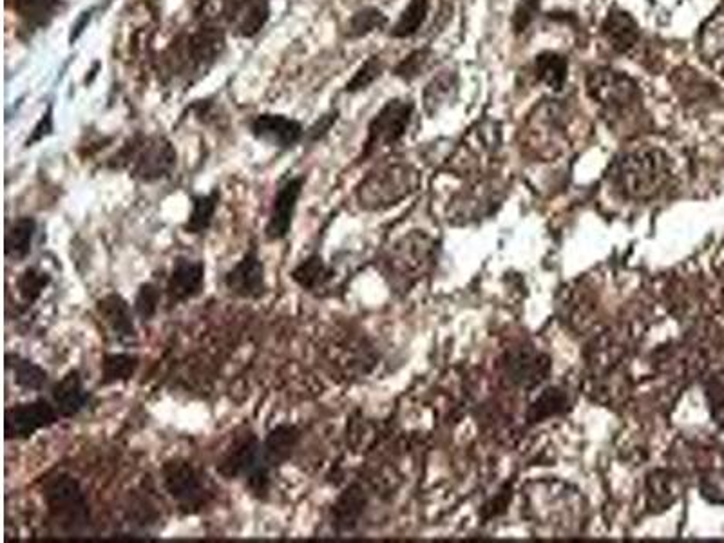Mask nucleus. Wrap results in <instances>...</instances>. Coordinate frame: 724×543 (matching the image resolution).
I'll return each mask as SVG.
<instances>
[{
	"label": "nucleus",
	"mask_w": 724,
	"mask_h": 543,
	"mask_svg": "<svg viewBox=\"0 0 724 543\" xmlns=\"http://www.w3.org/2000/svg\"><path fill=\"white\" fill-rule=\"evenodd\" d=\"M419 187V172L406 162L384 163L359 183L355 196L362 209H390Z\"/></svg>",
	"instance_id": "obj_6"
},
{
	"label": "nucleus",
	"mask_w": 724,
	"mask_h": 543,
	"mask_svg": "<svg viewBox=\"0 0 724 543\" xmlns=\"http://www.w3.org/2000/svg\"><path fill=\"white\" fill-rule=\"evenodd\" d=\"M6 368L13 375V381L24 391H42L49 382V373L19 353H6Z\"/></svg>",
	"instance_id": "obj_25"
},
{
	"label": "nucleus",
	"mask_w": 724,
	"mask_h": 543,
	"mask_svg": "<svg viewBox=\"0 0 724 543\" xmlns=\"http://www.w3.org/2000/svg\"><path fill=\"white\" fill-rule=\"evenodd\" d=\"M203 290H205V261L192 259L189 256L174 258L171 272L163 288L167 306L174 308L189 303L192 299L200 297Z\"/></svg>",
	"instance_id": "obj_12"
},
{
	"label": "nucleus",
	"mask_w": 724,
	"mask_h": 543,
	"mask_svg": "<svg viewBox=\"0 0 724 543\" xmlns=\"http://www.w3.org/2000/svg\"><path fill=\"white\" fill-rule=\"evenodd\" d=\"M701 493L714 504H724V473H712L703 478Z\"/></svg>",
	"instance_id": "obj_41"
},
{
	"label": "nucleus",
	"mask_w": 724,
	"mask_h": 543,
	"mask_svg": "<svg viewBox=\"0 0 724 543\" xmlns=\"http://www.w3.org/2000/svg\"><path fill=\"white\" fill-rule=\"evenodd\" d=\"M51 401L57 406L62 419H75L91 404L93 395L87 391L82 373L69 370L51 386Z\"/></svg>",
	"instance_id": "obj_16"
},
{
	"label": "nucleus",
	"mask_w": 724,
	"mask_h": 543,
	"mask_svg": "<svg viewBox=\"0 0 724 543\" xmlns=\"http://www.w3.org/2000/svg\"><path fill=\"white\" fill-rule=\"evenodd\" d=\"M303 439V431L296 424H277L263 440V453L270 467L277 471L294 457Z\"/></svg>",
	"instance_id": "obj_20"
},
{
	"label": "nucleus",
	"mask_w": 724,
	"mask_h": 543,
	"mask_svg": "<svg viewBox=\"0 0 724 543\" xmlns=\"http://www.w3.org/2000/svg\"><path fill=\"white\" fill-rule=\"evenodd\" d=\"M162 484L176 509L185 516L200 515L216 495L207 473L187 458L163 462Z\"/></svg>",
	"instance_id": "obj_7"
},
{
	"label": "nucleus",
	"mask_w": 724,
	"mask_h": 543,
	"mask_svg": "<svg viewBox=\"0 0 724 543\" xmlns=\"http://www.w3.org/2000/svg\"><path fill=\"white\" fill-rule=\"evenodd\" d=\"M386 22H388V19L381 10L364 8V10L357 11L348 22V37L350 39H361V37L370 35L375 29L384 28Z\"/></svg>",
	"instance_id": "obj_34"
},
{
	"label": "nucleus",
	"mask_w": 724,
	"mask_h": 543,
	"mask_svg": "<svg viewBox=\"0 0 724 543\" xmlns=\"http://www.w3.org/2000/svg\"><path fill=\"white\" fill-rule=\"evenodd\" d=\"M507 375L518 386H533L542 381L549 372V359L542 353L534 352L531 348H520L507 357Z\"/></svg>",
	"instance_id": "obj_21"
},
{
	"label": "nucleus",
	"mask_w": 724,
	"mask_h": 543,
	"mask_svg": "<svg viewBox=\"0 0 724 543\" xmlns=\"http://www.w3.org/2000/svg\"><path fill=\"white\" fill-rule=\"evenodd\" d=\"M437 261V243L422 232L399 239L386 258V272L393 285L408 290L428 274Z\"/></svg>",
	"instance_id": "obj_8"
},
{
	"label": "nucleus",
	"mask_w": 724,
	"mask_h": 543,
	"mask_svg": "<svg viewBox=\"0 0 724 543\" xmlns=\"http://www.w3.org/2000/svg\"><path fill=\"white\" fill-rule=\"evenodd\" d=\"M42 498L48 509L49 520L60 533L80 536L91 524V513L84 489L77 478L69 473H55L46 478Z\"/></svg>",
	"instance_id": "obj_5"
},
{
	"label": "nucleus",
	"mask_w": 724,
	"mask_h": 543,
	"mask_svg": "<svg viewBox=\"0 0 724 543\" xmlns=\"http://www.w3.org/2000/svg\"><path fill=\"white\" fill-rule=\"evenodd\" d=\"M223 48V37L214 29H201L200 33L191 35L183 44L178 46L176 58L178 64L189 69V71H198L209 66L214 58L220 55Z\"/></svg>",
	"instance_id": "obj_17"
},
{
	"label": "nucleus",
	"mask_w": 724,
	"mask_h": 543,
	"mask_svg": "<svg viewBox=\"0 0 724 543\" xmlns=\"http://www.w3.org/2000/svg\"><path fill=\"white\" fill-rule=\"evenodd\" d=\"M223 285L230 296L258 301L267 296V267L259 258L258 247L252 245L234 267L225 272Z\"/></svg>",
	"instance_id": "obj_11"
},
{
	"label": "nucleus",
	"mask_w": 724,
	"mask_h": 543,
	"mask_svg": "<svg viewBox=\"0 0 724 543\" xmlns=\"http://www.w3.org/2000/svg\"><path fill=\"white\" fill-rule=\"evenodd\" d=\"M431 60H433V53L429 49L413 51L411 55L402 60L399 66L395 67V75L402 80H413V78L420 77L431 66Z\"/></svg>",
	"instance_id": "obj_35"
},
{
	"label": "nucleus",
	"mask_w": 724,
	"mask_h": 543,
	"mask_svg": "<svg viewBox=\"0 0 724 543\" xmlns=\"http://www.w3.org/2000/svg\"><path fill=\"white\" fill-rule=\"evenodd\" d=\"M670 178L667 154L658 147H638L620 156L610 171L612 187L623 198L647 201L656 198Z\"/></svg>",
	"instance_id": "obj_1"
},
{
	"label": "nucleus",
	"mask_w": 724,
	"mask_h": 543,
	"mask_svg": "<svg viewBox=\"0 0 724 543\" xmlns=\"http://www.w3.org/2000/svg\"><path fill=\"white\" fill-rule=\"evenodd\" d=\"M382 69H384V67H382L381 58H368V60L357 69V73L353 75L352 80L346 84V91H348V93H357V91H362V89L372 86L373 82L381 77Z\"/></svg>",
	"instance_id": "obj_37"
},
{
	"label": "nucleus",
	"mask_w": 724,
	"mask_h": 543,
	"mask_svg": "<svg viewBox=\"0 0 724 543\" xmlns=\"http://www.w3.org/2000/svg\"><path fill=\"white\" fill-rule=\"evenodd\" d=\"M413 116V104L410 100H390L375 115L368 125V138L364 143L362 158H370L379 149L391 147L402 140V136L408 133Z\"/></svg>",
	"instance_id": "obj_9"
},
{
	"label": "nucleus",
	"mask_w": 724,
	"mask_h": 543,
	"mask_svg": "<svg viewBox=\"0 0 724 543\" xmlns=\"http://www.w3.org/2000/svg\"><path fill=\"white\" fill-rule=\"evenodd\" d=\"M368 507V495L364 487L352 484L346 487L341 495L337 496L335 504L330 511V524L335 534L352 533L361 522L362 515Z\"/></svg>",
	"instance_id": "obj_18"
},
{
	"label": "nucleus",
	"mask_w": 724,
	"mask_h": 543,
	"mask_svg": "<svg viewBox=\"0 0 724 543\" xmlns=\"http://www.w3.org/2000/svg\"><path fill=\"white\" fill-rule=\"evenodd\" d=\"M292 281L296 283L303 292L308 294H319L323 292L326 285L332 281L334 270L326 265L323 256L319 252H314L310 256H306L292 272H290Z\"/></svg>",
	"instance_id": "obj_22"
},
{
	"label": "nucleus",
	"mask_w": 724,
	"mask_h": 543,
	"mask_svg": "<svg viewBox=\"0 0 724 543\" xmlns=\"http://www.w3.org/2000/svg\"><path fill=\"white\" fill-rule=\"evenodd\" d=\"M140 368V357L134 353H105L100 362L102 379L100 386H113L120 382H129Z\"/></svg>",
	"instance_id": "obj_26"
},
{
	"label": "nucleus",
	"mask_w": 724,
	"mask_h": 543,
	"mask_svg": "<svg viewBox=\"0 0 724 543\" xmlns=\"http://www.w3.org/2000/svg\"><path fill=\"white\" fill-rule=\"evenodd\" d=\"M162 296H165V294H162V288L154 285V283H142V285L138 286V292H136L133 303L136 317L143 323H149L151 319H154L158 314L160 303H162Z\"/></svg>",
	"instance_id": "obj_33"
},
{
	"label": "nucleus",
	"mask_w": 724,
	"mask_h": 543,
	"mask_svg": "<svg viewBox=\"0 0 724 543\" xmlns=\"http://www.w3.org/2000/svg\"><path fill=\"white\" fill-rule=\"evenodd\" d=\"M428 13L429 0H410V4L402 11L397 24L391 29V37H395V39L413 37L428 19Z\"/></svg>",
	"instance_id": "obj_31"
},
{
	"label": "nucleus",
	"mask_w": 724,
	"mask_h": 543,
	"mask_svg": "<svg viewBox=\"0 0 724 543\" xmlns=\"http://www.w3.org/2000/svg\"><path fill=\"white\" fill-rule=\"evenodd\" d=\"M337 116H339L337 111L321 116V118H319V120H317V122H315V124L306 131L305 134L306 138H308V142H317V140H321L324 134L328 133V131L334 127L335 122H337Z\"/></svg>",
	"instance_id": "obj_42"
},
{
	"label": "nucleus",
	"mask_w": 724,
	"mask_h": 543,
	"mask_svg": "<svg viewBox=\"0 0 724 543\" xmlns=\"http://www.w3.org/2000/svg\"><path fill=\"white\" fill-rule=\"evenodd\" d=\"M37 230L39 223L31 216H20L17 220H13L6 232V248H4L6 258L17 263L29 258L37 238Z\"/></svg>",
	"instance_id": "obj_23"
},
{
	"label": "nucleus",
	"mask_w": 724,
	"mask_h": 543,
	"mask_svg": "<svg viewBox=\"0 0 724 543\" xmlns=\"http://www.w3.org/2000/svg\"><path fill=\"white\" fill-rule=\"evenodd\" d=\"M95 312L98 319L107 326L116 341L125 346L138 343V330L134 323V308L118 292H111L96 301Z\"/></svg>",
	"instance_id": "obj_14"
},
{
	"label": "nucleus",
	"mask_w": 724,
	"mask_h": 543,
	"mask_svg": "<svg viewBox=\"0 0 724 543\" xmlns=\"http://www.w3.org/2000/svg\"><path fill=\"white\" fill-rule=\"evenodd\" d=\"M567 406V397L560 390H547L538 401L534 402L529 411V419L538 422L549 415H554Z\"/></svg>",
	"instance_id": "obj_36"
},
{
	"label": "nucleus",
	"mask_w": 724,
	"mask_h": 543,
	"mask_svg": "<svg viewBox=\"0 0 724 543\" xmlns=\"http://www.w3.org/2000/svg\"><path fill=\"white\" fill-rule=\"evenodd\" d=\"M706 395L717 422H724V375H715L706 386Z\"/></svg>",
	"instance_id": "obj_39"
},
{
	"label": "nucleus",
	"mask_w": 724,
	"mask_h": 543,
	"mask_svg": "<svg viewBox=\"0 0 724 543\" xmlns=\"http://www.w3.org/2000/svg\"><path fill=\"white\" fill-rule=\"evenodd\" d=\"M60 0H15V10L28 26H46L55 17Z\"/></svg>",
	"instance_id": "obj_32"
},
{
	"label": "nucleus",
	"mask_w": 724,
	"mask_h": 543,
	"mask_svg": "<svg viewBox=\"0 0 724 543\" xmlns=\"http://www.w3.org/2000/svg\"><path fill=\"white\" fill-rule=\"evenodd\" d=\"M538 11H540V0H520L513 15V28L516 33H522L529 28L531 22L536 19Z\"/></svg>",
	"instance_id": "obj_40"
},
{
	"label": "nucleus",
	"mask_w": 724,
	"mask_h": 543,
	"mask_svg": "<svg viewBox=\"0 0 724 543\" xmlns=\"http://www.w3.org/2000/svg\"><path fill=\"white\" fill-rule=\"evenodd\" d=\"M53 131V118H51V109L44 115V118L40 120L39 125L35 127V131L31 134V138L28 140V147H31L33 143L40 142L42 138H46L49 133Z\"/></svg>",
	"instance_id": "obj_43"
},
{
	"label": "nucleus",
	"mask_w": 724,
	"mask_h": 543,
	"mask_svg": "<svg viewBox=\"0 0 724 543\" xmlns=\"http://www.w3.org/2000/svg\"><path fill=\"white\" fill-rule=\"evenodd\" d=\"M250 133L259 142L277 149H292L305 138V129L294 118L285 115L263 113L250 122Z\"/></svg>",
	"instance_id": "obj_15"
},
{
	"label": "nucleus",
	"mask_w": 724,
	"mask_h": 543,
	"mask_svg": "<svg viewBox=\"0 0 724 543\" xmlns=\"http://www.w3.org/2000/svg\"><path fill=\"white\" fill-rule=\"evenodd\" d=\"M49 285H51V276L39 267L24 268L15 281L17 294L24 306L35 305Z\"/></svg>",
	"instance_id": "obj_30"
},
{
	"label": "nucleus",
	"mask_w": 724,
	"mask_h": 543,
	"mask_svg": "<svg viewBox=\"0 0 724 543\" xmlns=\"http://www.w3.org/2000/svg\"><path fill=\"white\" fill-rule=\"evenodd\" d=\"M305 183L306 176H296L288 178L283 185H279L265 227V238L270 243L285 241L290 236Z\"/></svg>",
	"instance_id": "obj_13"
},
{
	"label": "nucleus",
	"mask_w": 724,
	"mask_h": 543,
	"mask_svg": "<svg viewBox=\"0 0 724 543\" xmlns=\"http://www.w3.org/2000/svg\"><path fill=\"white\" fill-rule=\"evenodd\" d=\"M534 73L545 86L551 87L554 91H562L569 75V62L560 53L545 51L536 57Z\"/></svg>",
	"instance_id": "obj_27"
},
{
	"label": "nucleus",
	"mask_w": 724,
	"mask_h": 543,
	"mask_svg": "<svg viewBox=\"0 0 724 543\" xmlns=\"http://www.w3.org/2000/svg\"><path fill=\"white\" fill-rule=\"evenodd\" d=\"M221 194L218 189L209 192V194H198V196H192L191 200V212H189V218L183 223V230L185 234H191V236H201L205 234L207 230L212 227L214 218H216V212L220 207Z\"/></svg>",
	"instance_id": "obj_24"
},
{
	"label": "nucleus",
	"mask_w": 724,
	"mask_h": 543,
	"mask_svg": "<svg viewBox=\"0 0 724 543\" xmlns=\"http://www.w3.org/2000/svg\"><path fill=\"white\" fill-rule=\"evenodd\" d=\"M703 55L708 60L721 62L724 71V28H715L714 31L706 29L705 39H703Z\"/></svg>",
	"instance_id": "obj_38"
},
{
	"label": "nucleus",
	"mask_w": 724,
	"mask_h": 543,
	"mask_svg": "<svg viewBox=\"0 0 724 543\" xmlns=\"http://www.w3.org/2000/svg\"><path fill=\"white\" fill-rule=\"evenodd\" d=\"M601 35L616 53H629L641 40V29L634 17L620 8H612L601 24Z\"/></svg>",
	"instance_id": "obj_19"
},
{
	"label": "nucleus",
	"mask_w": 724,
	"mask_h": 543,
	"mask_svg": "<svg viewBox=\"0 0 724 543\" xmlns=\"http://www.w3.org/2000/svg\"><path fill=\"white\" fill-rule=\"evenodd\" d=\"M178 163V153L165 136H134L113 158V169H125L142 183L169 178Z\"/></svg>",
	"instance_id": "obj_4"
},
{
	"label": "nucleus",
	"mask_w": 724,
	"mask_h": 543,
	"mask_svg": "<svg viewBox=\"0 0 724 543\" xmlns=\"http://www.w3.org/2000/svg\"><path fill=\"white\" fill-rule=\"evenodd\" d=\"M679 496L676 477L667 471H656L647 480V505L652 511H663Z\"/></svg>",
	"instance_id": "obj_28"
},
{
	"label": "nucleus",
	"mask_w": 724,
	"mask_h": 543,
	"mask_svg": "<svg viewBox=\"0 0 724 543\" xmlns=\"http://www.w3.org/2000/svg\"><path fill=\"white\" fill-rule=\"evenodd\" d=\"M60 413L51 399L19 402L6 410L4 433L6 440H28L42 429L53 428L60 422Z\"/></svg>",
	"instance_id": "obj_10"
},
{
	"label": "nucleus",
	"mask_w": 724,
	"mask_h": 543,
	"mask_svg": "<svg viewBox=\"0 0 724 543\" xmlns=\"http://www.w3.org/2000/svg\"><path fill=\"white\" fill-rule=\"evenodd\" d=\"M216 471L225 480H241L248 493L267 500L272 491L274 469L263 453V440L250 428H241L221 455Z\"/></svg>",
	"instance_id": "obj_2"
},
{
	"label": "nucleus",
	"mask_w": 724,
	"mask_h": 543,
	"mask_svg": "<svg viewBox=\"0 0 724 543\" xmlns=\"http://www.w3.org/2000/svg\"><path fill=\"white\" fill-rule=\"evenodd\" d=\"M458 78L453 71H444L439 77L433 78L422 93V100L428 113H435L442 105L453 102L457 96Z\"/></svg>",
	"instance_id": "obj_29"
},
{
	"label": "nucleus",
	"mask_w": 724,
	"mask_h": 543,
	"mask_svg": "<svg viewBox=\"0 0 724 543\" xmlns=\"http://www.w3.org/2000/svg\"><path fill=\"white\" fill-rule=\"evenodd\" d=\"M587 93L612 127L625 125L627 129L641 122L643 93L638 84L625 73L600 67L587 75Z\"/></svg>",
	"instance_id": "obj_3"
}]
</instances>
